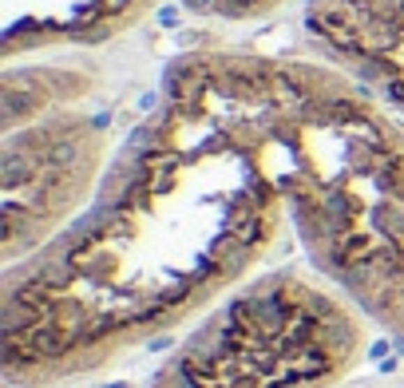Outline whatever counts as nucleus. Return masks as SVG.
<instances>
[{"instance_id":"obj_5","label":"nucleus","mask_w":404,"mask_h":388,"mask_svg":"<svg viewBox=\"0 0 404 388\" xmlns=\"http://www.w3.org/2000/svg\"><path fill=\"white\" fill-rule=\"evenodd\" d=\"M183 8L198 20L254 24L282 13L290 0H4V64L52 52L99 48L139 28L159 8Z\"/></svg>"},{"instance_id":"obj_7","label":"nucleus","mask_w":404,"mask_h":388,"mask_svg":"<svg viewBox=\"0 0 404 388\" xmlns=\"http://www.w3.org/2000/svg\"><path fill=\"white\" fill-rule=\"evenodd\" d=\"M96 91V72L72 60H13L4 64V80H0V115L4 127L24 123L32 115L68 107V103H84Z\"/></svg>"},{"instance_id":"obj_6","label":"nucleus","mask_w":404,"mask_h":388,"mask_svg":"<svg viewBox=\"0 0 404 388\" xmlns=\"http://www.w3.org/2000/svg\"><path fill=\"white\" fill-rule=\"evenodd\" d=\"M301 36L404 123V0H301Z\"/></svg>"},{"instance_id":"obj_3","label":"nucleus","mask_w":404,"mask_h":388,"mask_svg":"<svg viewBox=\"0 0 404 388\" xmlns=\"http://www.w3.org/2000/svg\"><path fill=\"white\" fill-rule=\"evenodd\" d=\"M373 329L317 269H262L186 325L147 388H337Z\"/></svg>"},{"instance_id":"obj_2","label":"nucleus","mask_w":404,"mask_h":388,"mask_svg":"<svg viewBox=\"0 0 404 388\" xmlns=\"http://www.w3.org/2000/svg\"><path fill=\"white\" fill-rule=\"evenodd\" d=\"M159 91L254 158L309 269L404 345V123L313 56L183 52Z\"/></svg>"},{"instance_id":"obj_4","label":"nucleus","mask_w":404,"mask_h":388,"mask_svg":"<svg viewBox=\"0 0 404 388\" xmlns=\"http://www.w3.org/2000/svg\"><path fill=\"white\" fill-rule=\"evenodd\" d=\"M111 155L115 147L107 123L84 111V103H68L4 127V266L36 254L96 198Z\"/></svg>"},{"instance_id":"obj_1","label":"nucleus","mask_w":404,"mask_h":388,"mask_svg":"<svg viewBox=\"0 0 404 388\" xmlns=\"http://www.w3.org/2000/svg\"><path fill=\"white\" fill-rule=\"evenodd\" d=\"M285 230L282 198L254 158L159 91L115 147L96 198L36 254L4 266V385L96 376L186 329L254 278Z\"/></svg>"}]
</instances>
